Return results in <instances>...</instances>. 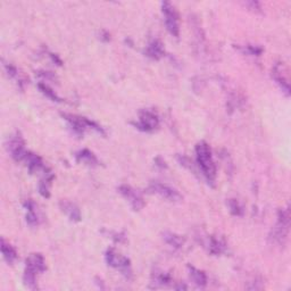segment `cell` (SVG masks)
I'll use <instances>...</instances> for the list:
<instances>
[{
	"mask_svg": "<svg viewBox=\"0 0 291 291\" xmlns=\"http://www.w3.org/2000/svg\"><path fill=\"white\" fill-rule=\"evenodd\" d=\"M196 158L203 175L208 183L213 184L216 179V165L209 145L205 141H200L196 146Z\"/></svg>",
	"mask_w": 291,
	"mask_h": 291,
	"instance_id": "cell-1",
	"label": "cell"
},
{
	"mask_svg": "<svg viewBox=\"0 0 291 291\" xmlns=\"http://www.w3.org/2000/svg\"><path fill=\"white\" fill-rule=\"evenodd\" d=\"M47 270L46 261L41 254H31L25 262L23 274L24 285L30 289H36V276Z\"/></svg>",
	"mask_w": 291,
	"mask_h": 291,
	"instance_id": "cell-2",
	"label": "cell"
},
{
	"mask_svg": "<svg viewBox=\"0 0 291 291\" xmlns=\"http://www.w3.org/2000/svg\"><path fill=\"white\" fill-rule=\"evenodd\" d=\"M290 229V212L289 208H282L278 212V221L274 228L272 229L270 240L272 243H275L278 246H285L287 240H288Z\"/></svg>",
	"mask_w": 291,
	"mask_h": 291,
	"instance_id": "cell-3",
	"label": "cell"
},
{
	"mask_svg": "<svg viewBox=\"0 0 291 291\" xmlns=\"http://www.w3.org/2000/svg\"><path fill=\"white\" fill-rule=\"evenodd\" d=\"M105 261L111 267H114L118 270L125 276L126 279L132 278V267H131V262L127 257L123 256L115 249L109 248L105 254Z\"/></svg>",
	"mask_w": 291,
	"mask_h": 291,
	"instance_id": "cell-4",
	"label": "cell"
},
{
	"mask_svg": "<svg viewBox=\"0 0 291 291\" xmlns=\"http://www.w3.org/2000/svg\"><path fill=\"white\" fill-rule=\"evenodd\" d=\"M63 117L66 119L68 125H70L71 129L73 130V132L78 136H82L85 133V131L87 129H92L94 131H97L98 133H101L105 136V131L103 127H101L99 124H97L96 122L91 121V119L87 118V117H81V116H76V115H71V114H63Z\"/></svg>",
	"mask_w": 291,
	"mask_h": 291,
	"instance_id": "cell-5",
	"label": "cell"
},
{
	"mask_svg": "<svg viewBox=\"0 0 291 291\" xmlns=\"http://www.w3.org/2000/svg\"><path fill=\"white\" fill-rule=\"evenodd\" d=\"M162 13L167 31L170 32L171 35L177 38L180 35V24L179 15H177L175 7L169 1H164L162 2Z\"/></svg>",
	"mask_w": 291,
	"mask_h": 291,
	"instance_id": "cell-6",
	"label": "cell"
},
{
	"mask_svg": "<svg viewBox=\"0 0 291 291\" xmlns=\"http://www.w3.org/2000/svg\"><path fill=\"white\" fill-rule=\"evenodd\" d=\"M148 192L158 195L159 197L166 199L167 202L171 203H179L183 199L179 190H176L175 188L171 187L169 184L161 183V182L158 181L150 182V184H149L148 187Z\"/></svg>",
	"mask_w": 291,
	"mask_h": 291,
	"instance_id": "cell-7",
	"label": "cell"
},
{
	"mask_svg": "<svg viewBox=\"0 0 291 291\" xmlns=\"http://www.w3.org/2000/svg\"><path fill=\"white\" fill-rule=\"evenodd\" d=\"M6 148L8 150L9 155L12 156V158L16 162L24 161L29 152L25 149V141L20 132H15L8 138Z\"/></svg>",
	"mask_w": 291,
	"mask_h": 291,
	"instance_id": "cell-8",
	"label": "cell"
},
{
	"mask_svg": "<svg viewBox=\"0 0 291 291\" xmlns=\"http://www.w3.org/2000/svg\"><path fill=\"white\" fill-rule=\"evenodd\" d=\"M138 130L144 132H152L159 126V118L155 112L150 109H144L139 114V122L134 123Z\"/></svg>",
	"mask_w": 291,
	"mask_h": 291,
	"instance_id": "cell-9",
	"label": "cell"
},
{
	"mask_svg": "<svg viewBox=\"0 0 291 291\" xmlns=\"http://www.w3.org/2000/svg\"><path fill=\"white\" fill-rule=\"evenodd\" d=\"M118 192L124 198L133 210H140L145 206V200L136 189L129 184H122L118 187Z\"/></svg>",
	"mask_w": 291,
	"mask_h": 291,
	"instance_id": "cell-10",
	"label": "cell"
},
{
	"mask_svg": "<svg viewBox=\"0 0 291 291\" xmlns=\"http://www.w3.org/2000/svg\"><path fill=\"white\" fill-rule=\"evenodd\" d=\"M286 66L283 63H275L274 66L272 68V78L274 80L276 85L280 87V89L282 90V92L286 94L287 97L290 96V85L287 78L286 73Z\"/></svg>",
	"mask_w": 291,
	"mask_h": 291,
	"instance_id": "cell-11",
	"label": "cell"
},
{
	"mask_svg": "<svg viewBox=\"0 0 291 291\" xmlns=\"http://www.w3.org/2000/svg\"><path fill=\"white\" fill-rule=\"evenodd\" d=\"M145 55L148 58H151V59H155V60L161 59L162 57L165 56V48H164V45L162 43L161 40L158 39L151 40V41L148 43V46L146 47Z\"/></svg>",
	"mask_w": 291,
	"mask_h": 291,
	"instance_id": "cell-12",
	"label": "cell"
},
{
	"mask_svg": "<svg viewBox=\"0 0 291 291\" xmlns=\"http://www.w3.org/2000/svg\"><path fill=\"white\" fill-rule=\"evenodd\" d=\"M60 209L63 213L66 214V216L73 222H80L81 221V212H80L79 207L68 200H61L59 203Z\"/></svg>",
	"mask_w": 291,
	"mask_h": 291,
	"instance_id": "cell-13",
	"label": "cell"
},
{
	"mask_svg": "<svg viewBox=\"0 0 291 291\" xmlns=\"http://www.w3.org/2000/svg\"><path fill=\"white\" fill-rule=\"evenodd\" d=\"M27 162L28 169L30 171V173H35V172H45L47 167L43 165V162L41 157H39L38 155L33 154V152H28L27 157L24 159Z\"/></svg>",
	"mask_w": 291,
	"mask_h": 291,
	"instance_id": "cell-14",
	"label": "cell"
},
{
	"mask_svg": "<svg viewBox=\"0 0 291 291\" xmlns=\"http://www.w3.org/2000/svg\"><path fill=\"white\" fill-rule=\"evenodd\" d=\"M172 283V276L169 273L155 270L151 274V285L154 288H162V287H167Z\"/></svg>",
	"mask_w": 291,
	"mask_h": 291,
	"instance_id": "cell-15",
	"label": "cell"
},
{
	"mask_svg": "<svg viewBox=\"0 0 291 291\" xmlns=\"http://www.w3.org/2000/svg\"><path fill=\"white\" fill-rule=\"evenodd\" d=\"M207 246H208V252L212 255H215V256L223 254L227 249V243H225L224 239L216 235L209 236Z\"/></svg>",
	"mask_w": 291,
	"mask_h": 291,
	"instance_id": "cell-16",
	"label": "cell"
},
{
	"mask_svg": "<svg viewBox=\"0 0 291 291\" xmlns=\"http://www.w3.org/2000/svg\"><path fill=\"white\" fill-rule=\"evenodd\" d=\"M24 207L27 209V223L30 225V227H35L40 223V216L38 208H36V205L32 202V200H27L24 203Z\"/></svg>",
	"mask_w": 291,
	"mask_h": 291,
	"instance_id": "cell-17",
	"label": "cell"
},
{
	"mask_svg": "<svg viewBox=\"0 0 291 291\" xmlns=\"http://www.w3.org/2000/svg\"><path fill=\"white\" fill-rule=\"evenodd\" d=\"M188 271L192 282H194L198 288H205L207 286V282H208L206 273L199 270V268H196L195 266H192V265H188Z\"/></svg>",
	"mask_w": 291,
	"mask_h": 291,
	"instance_id": "cell-18",
	"label": "cell"
},
{
	"mask_svg": "<svg viewBox=\"0 0 291 291\" xmlns=\"http://www.w3.org/2000/svg\"><path fill=\"white\" fill-rule=\"evenodd\" d=\"M54 180V174L49 169H47L45 172L42 173V179L40 180L39 183V192L42 197L49 198L50 197V191L49 188L52 185V182Z\"/></svg>",
	"mask_w": 291,
	"mask_h": 291,
	"instance_id": "cell-19",
	"label": "cell"
},
{
	"mask_svg": "<svg viewBox=\"0 0 291 291\" xmlns=\"http://www.w3.org/2000/svg\"><path fill=\"white\" fill-rule=\"evenodd\" d=\"M75 158L79 163H85L88 166L94 167L99 165V161H98L96 155L92 151H90L89 149H82V150L76 152Z\"/></svg>",
	"mask_w": 291,
	"mask_h": 291,
	"instance_id": "cell-20",
	"label": "cell"
},
{
	"mask_svg": "<svg viewBox=\"0 0 291 291\" xmlns=\"http://www.w3.org/2000/svg\"><path fill=\"white\" fill-rule=\"evenodd\" d=\"M163 239L167 245L174 249H181L184 245V239L179 234L173 233V232H165L163 234Z\"/></svg>",
	"mask_w": 291,
	"mask_h": 291,
	"instance_id": "cell-21",
	"label": "cell"
},
{
	"mask_svg": "<svg viewBox=\"0 0 291 291\" xmlns=\"http://www.w3.org/2000/svg\"><path fill=\"white\" fill-rule=\"evenodd\" d=\"M1 253L2 257L8 264H13L17 258V253L14 249L13 246H10L9 243H7L5 240L1 239Z\"/></svg>",
	"mask_w": 291,
	"mask_h": 291,
	"instance_id": "cell-22",
	"label": "cell"
},
{
	"mask_svg": "<svg viewBox=\"0 0 291 291\" xmlns=\"http://www.w3.org/2000/svg\"><path fill=\"white\" fill-rule=\"evenodd\" d=\"M228 206L230 209V213L234 216H242L243 215V207L236 199H229L228 200Z\"/></svg>",
	"mask_w": 291,
	"mask_h": 291,
	"instance_id": "cell-23",
	"label": "cell"
},
{
	"mask_svg": "<svg viewBox=\"0 0 291 291\" xmlns=\"http://www.w3.org/2000/svg\"><path fill=\"white\" fill-rule=\"evenodd\" d=\"M240 52L243 54L250 55V56H261L263 53V48L261 46H255V45H247V46H240L238 47Z\"/></svg>",
	"mask_w": 291,
	"mask_h": 291,
	"instance_id": "cell-24",
	"label": "cell"
},
{
	"mask_svg": "<svg viewBox=\"0 0 291 291\" xmlns=\"http://www.w3.org/2000/svg\"><path fill=\"white\" fill-rule=\"evenodd\" d=\"M38 87H39L40 91H41V92L45 94V96L50 98V99L54 100V101H58V103H60V101H61L60 98L58 97L56 94V92H55V91L52 88H49V87L47 86L46 83H39Z\"/></svg>",
	"mask_w": 291,
	"mask_h": 291,
	"instance_id": "cell-25",
	"label": "cell"
},
{
	"mask_svg": "<svg viewBox=\"0 0 291 291\" xmlns=\"http://www.w3.org/2000/svg\"><path fill=\"white\" fill-rule=\"evenodd\" d=\"M245 5L253 12H260L261 10V3L258 1H247Z\"/></svg>",
	"mask_w": 291,
	"mask_h": 291,
	"instance_id": "cell-26",
	"label": "cell"
},
{
	"mask_svg": "<svg viewBox=\"0 0 291 291\" xmlns=\"http://www.w3.org/2000/svg\"><path fill=\"white\" fill-rule=\"evenodd\" d=\"M174 289H176V290H187L188 287L185 285H179V286L174 287Z\"/></svg>",
	"mask_w": 291,
	"mask_h": 291,
	"instance_id": "cell-27",
	"label": "cell"
}]
</instances>
